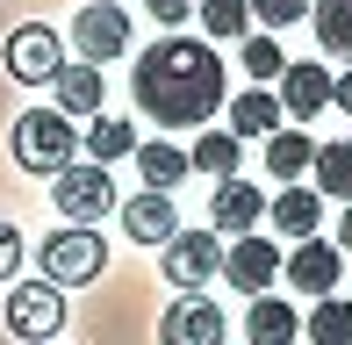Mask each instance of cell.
Segmentation results:
<instances>
[{
	"label": "cell",
	"instance_id": "52a82bcc",
	"mask_svg": "<svg viewBox=\"0 0 352 345\" xmlns=\"http://www.w3.org/2000/svg\"><path fill=\"white\" fill-rule=\"evenodd\" d=\"M72 43H79V58H87V65L122 58V51H130V14H122V0H94V8H79Z\"/></svg>",
	"mask_w": 352,
	"mask_h": 345
},
{
	"label": "cell",
	"instance_id": "e0dca14e",
	"mask_svg": "<svg viewBox=\"0 0 352 345\" xmlns=\"http://www.w3.org/2000/svg\"><path fill=\"white\" fill-rule=\"evenodd\" d=\"M287 122V108H280V93H266V87H245L230 101V137H274Z\"/></svg>",
	"mask_w": 352,
	"mask_h": 345
},
{
	"label": "cell",
	"instance_id": "83f0119b",
	"mask_svg": "<svg viewBox=\"0 0 352 345\" xmlns=\"http://www.w3.org/2000/svg\"><path fill=\"white\" fill-rule=\"evenodd\" d=\"M316 0H252V22H266V29H287V22H302Z\"/></svg>",
	"mask_w": 352,
	"mask_h": 345
},
{
	"label": "cell",
	"instance_id": "f546056e",
	"mask_svg": "<svg viewBox=\"0 0 352 345\" xmlns=\"http://www.w3.org/2000/svg\"><path fill=\"white\" fill-rule=\"evenodd\" d=\"M144 8H151V14H158V22H166V29H180V22H187V14H195V0H144Z\"/></svg>",
	"mask_w": 352,
	"mask_h": 345
},
{
	"label": "cell",
	"instance_id": "9a60e30c",
	"mask_svg": "<svg viewBox=\"0 0 352 345\" xmlns=\"http://www.w3.org/2000/svg\"><path fill=\"white\" fill-rule=\"evenodd\" d=\"M266 216H274L280 238H316V230H324V194H316V187H280V194L266 201Z\"/></svg>",
	"mask_w": 352,
	"mask_h": 345
},
{
	"label": "cell",
	"instance_id": "6da1fadb",
	"mask_svg": "<svg viewBox=\"0 0 352 345\" xmlns=\"http://www.w3.org/2000/svg\"><path fill=\"white\" fill-rule=\"evenodd\" d=\"M130 93L144 108V122H166V130H195L230 101V72H223L216 43L201 36H158L151 51H137L130 65Z\"/></svg>",
	"mask_w": 352,
	"mask_h": 345
},
{
	"label": "cell",
	"instance_id": "5bb4252c",
	"mask_svg": "<svg viewBox=\"0 0 352 345\" xmlns=\"http://www.w3.org/2000/svg\"><path fill=\"white\" fill-rule=\"evenodd\" d=\"M122 230H130L137 245H166L173 230H180V209H173V194H158V187L130 194V201H122Z\"/></svg>",
	"mask_w": 352,
	"mask_h": 345
},
{
	"label": "cell",
	"instance_id": "5b68a950",
	"mask_svg": "<svg viewBox=\"0 0 352 345\" xmlns=\"http://www.w3.org/2000/svg\"><path fill=\"white\" fill-rule=\"evenodd\" d=\"M158 266H166V280L180 295H201L223 274V238L216 230H173V238L158 245Z\"/></svg>",
	"mask_w": 352,
	"mask_h": 345
},
{
	"label": "cell",
	"instance_id": "7a4b0ae2",
	"mask_svg": "<svg viewBox=\"0 0 352 345\" xmlns=\"http://www.w3.org/2000/svg\"><path fill=\"white\" fill-rule=\"evenodd\" d=\"M79 159V130L72 115H58V108H29V115H14V166L22 172H43L51 180L58 166Z\"/></svg>",
	"mask_w": 352,
	"mask_h": 345
},
{
	"label": "cell",
	"instance_id": "8992f818",
	"mask_svg": "<svg viewBox=\"0 0 352 345\" xmlns=\"http://www.w3.org/2000/svg\"><path fill=\"white\" fill-rule=\"evenodd\" d=\"M8 331L29 345H51L65 331V288L58 280H14L8 288Z\"/></svg>",
	"mask_w": 352,
	"mask_h": 345
},
{
	"label": "cell",
	"instance_id": "4316f807",
	"mask_svg": "<svg viewBox=\"0 0 352 345\" xmlns=\"http://www.w3.org/2000/svg\"><path fill=\"white\" fill-rule=\"evenodd\" d=\"M237 65H245L252 87H274L280 72H287V51H280L274 36H237Z\"/></svg>",
	"mask_w": 352,
	"mask_h": 345
},
{
	"label": "cell",
	"instance_id": "30bf717a",
	"mask_svg": "<svg viewBox=\"0 0 352 345\" xmlns=\"http://www.w3.org/2000/svg\"><path fill=\"white\" fill-rule=\"evenodd\" d=\"M223 274H230V288H237V295H266V288L280 280V245H274V238H252V230H245V238L223 245Z\"/></svg>",
	"mask_w": 352,
	"mask_h": 345
},
{
	"label": "cell",
	"instance_id": "44dd1931",
	"mask_svg": "<svg viewBox=\"0 0 352 345\" xmlns=\"http://www.w3.org/2000/svg\"><path fill=\"white\" fill-rule=\"evenodd\" d=\"M237 159H245V137H230V130H201V137H195V151H187V166L209 172V180H230Z\"/></svg>",
	"mask_w": 352,
	"mask_h": 345
},
{
	"label": "cell",
	"instance_id": "2e32d148",
	"mask_svg": "<svg viewBox=\"0 0 352 345\" xmlns=\"http://www.w3.org/2000/svg\"><path fill=\"white\" fill-rule=\"evenodd\" d=\"M245 338H252V345H295V338H302L295 302H280V295H252V309H245Z\"/></svg>",
	"mask_w": 352,
	"mask_h": 345
},
{
	"label": "cell",
	"instance_id": "cb8c5ba5",
	"mask_svg": "<svg viewBox=\"0 0 352 345\" xmlns=\"http://www.w3.org/2000/svg\"><path fill=\"white\" fill-rule=\"evenodd\" d=\"M201 29H209V43H237L252 36V0H195Z\"/></svg>",
	"mask_w": 352,
	"mask_h": 345
},
{
	"label": "cell",
	"instance_id": "603a6c76",
	"mask_svg": "<svg viewBox=\"0 0 352 345\" xmlns=\"http://www.w3.org/2000/svg\"><path fill=\"white\" fill-rule=\"evenodd\" d=\"M79 151H87L94 166H116V159H130V151H137V122H116V115H101L87 137H79Z\"/></svg>",
	"mask_w": 352,
	"mask_h": 345
},
{
	"label": "cell",
	"instance_id": "8fae6325",
	"mask_svg": "<svg viewBox=\"0 0 352 345\" xmlns=\"http://www.w3.org/2000/svg\"><path fill=\"white\" fill-rule=\"evenodd\" d=\"M158 345H223V309L209 295H173V309L158 317Z\"/></svg>",
	"mask_w": 352,
	"mask_h": 345
},
{
	"label": "cell",
	"instance_id": "277c9868",
	"mask_svg": "<svg viewBox=\"0 0 352 345\" xmlns=\"http://www.w3.org/2000/svg\"><path fill=\"white\" fill-rule=\"evenodd\" d=\"M51 201H58V216H65V223H101V216L116 209V180H108V166L72 159V166L51 172Z\"/></svg>",
	"mask_w": 352,
	"mask_h": 345
},
{
	"label": "cell",
	"instance_id": "d4e9b609",
	"mask_svg": "<svg viewBox=\"0 0 352 345\" xmlns=\"http://www.w3.org/2000/svg\"><path fill=\"white\" fill-rule=\"evenodd\" d=\"M309 22H316V43H324V58H352V0H316Z\"/></svg>",
	"mask_w": 352,
	"mask_h": 345
},
{
	"label": "cell",
	"instance_id": "d6986e66",
	"mask_svg": "<svg viewBox=\"0 0 352 345\" xmlns=\"http://www.w3.org/2000/svg\"><path fill=\"white\" fill-rule=\"evenodd\" d=\"M302 338L309 345H352V295H316V309L302 317Z\"/></svg>",
	"mask_w": 352,
	"mask_h": 345
},
{
	"label": "cell",
	"instance_id": "ba28073f",
	"mask_svg": "<svg viewBox=\"0 0 352 345\" xmlns=\"http://www.w3.org/2000/svg\"><path fill=\"white\" fill-rule=\"evenodd\" d=\"M280 274H287L295 295H331L345 280V252H338V238H302L295 252L280 259Z\"/></svg>",
	"mask_w": 352,
	"mask_h": 345
},
{
	"label": "cell",
	"instance_id": "484cf974",
	"mask_svg": "<svg viewBox=\"0 0 352 345\" xmlns=\"http://www.w3.org/2000/svg\"><path fill=\"white\" fill-rule=\"evenodd\" d=\"M316 194H331V201H352V144H316Z\"/></svg>",
	"mask_w": 352,
	"mask_h": 345
},
{
	"label": "cell",
	"instance_id": "3957f363",
	"mask_svg": "<svg viewBox=\"0 0 352 345\" xmlns=\"http://www.w3.org/2000/svg\"><path fill=\"white\" fill-rule=\"evenodd\" d=\"M36 266H43V280H58V288H79V280H94L108 266V238L94 223H65L58 238H43Z\"/></svg>",
	"mask_w": 352,
	"mask_h": 345
},
{
	"label": "cell",
	"instance_id": "9c48e42d",
	"mask_svg": "<svg viewBox=\"0 0 352 345\" xmlns=\"http://www.w3.org/2000/svg\"><path fill=\"white\" fill-rule=\"evenodd\" d=\"M58 65H65V51H58V29H43V22H22L8 36V72L22 87H51L58 80Z\"/></svg>",
	"mask_w": 352,
	"mask_h": 345
},
{
	"label": "cell",
	"instance_id": "7402d4cb",
	"mask_svg": "<svg viewBox=\"0 0 352 345\" xmlns=\"http://www.w3.org/2000/svg\"><path fill=\"white\" fill-rule=\"evenodd\" d=\"M130 159H137V172H144V187H158V194H173V187H180L187 172H195L180 144H137Z\"/></svg>",
	"mask_w": 352,
	"mask_h": 345
},
{
	"label": "cell",
	"instance_id": "7c38bea8",
	"mask_svg": "<svg viewBox=\"0 0 352 345\" xmlns=\"http://www.w3.org/2000/svg\"><path fill=\"white\" fill-rule=\"evenodd\" d=\"M266 223V194L252 180H216V201H209V230L216 238H245V230H259Z\"/></svg>",
	"mask_w": 352,
	"mask_h": 345
},
{
	"label": "cell",
	"instance_id": "4fadbf2b",
	"mask_svg": "<svg viewBox=\"0 0 352 345\" xmlns=\"http://www.w3.org/2000/svg\"><path fill=\"white\" fill-rule=\"evenodd\" d=\"M280 108H287V122L324 115V108H331V65H295V58H287V72H280Z\"/></svg>",
	"mask_w": 352,
	"mask_h": 345
},
{
	"label": "cell",
	"instance_id": "f1b7e54d",
	"mask_svg": "<svg viewBox=\"0 0 352 345\" xmlns=\"http://www.w3.org/2000/svg\"><path fill=\"white\" fill-rule=\"evenodd\" d=\"M14 266H22V230L0 223V280H14Z\"/></svg>",
	"mask_w": 352,
	"mask_h": 345
},
{
	"label": "cell",
	"instance_id": "ffe728a7",
	"mask_svg": "<svg viewBox=\"0 0 352 345\" xmlns=\"http://www.w3.org/2000/svg\"><path fill=\"white\" fill-rule=\"evenodd\" d=\"M309 159H316V144L295 130V122H280V130L266 137V172H274V180H302V172H309Z\"/></svg>",
	"mask_w": 352,
	"mask_h": 345
},
{
	"label": "cell",
	"instance_id": "1f68e13d",
	"mask_svg": "<svg viewBox=\"0 0 352 345\" xmlns=\"http://www.w3.org/2000/svg\"><path fill=\"white\" fill-rule=\"evenodd\" d=\"M338 252H352V201H345V216H338Z\"/></svg>",
	"mask_w": 352,
	"mask_h": 345
},
{
	"label": "cell",
	"instance_id": "ac0fdd59",
	"mask_svg": "<svg viewBox=\"0 0 352 345\" xmlns=\"http://www.w3.org/2000/svg\"><path fill=\"white\" fill-rule=\"evenodd\" d=\"M58 115H101V65H58Z\"/></svg>",
	"mask_w": 352,
	"mask_h": 345
},
{
	"label": "cell",
	"instance_id": "d6a6232c",
	"mask_svg": "<svg viewBox=\"0 0 352 345\" xmlns=\"http://www.w3.org/2000/svg\"><path fill=\"white\" fill-rule=\"evenodd\" d=\"M51 345H58V338H51Z\"/></svg>",
	"mask_w": 352,
	"mask_h": 345
},
{
	"label": "cell",
	"instance_id": "4dcf8cb0",
	"mask_svg": "<svg viewBox=\"0 0 352 345\" xmlns=\"http://www.w3.org/2000/svg\"><path fill=\"white\" fill-rule=\"evenodd\" d=\"M331 108H345V115H352V65L338 72V80H331Z\"/></svg>",
	"mask_w": 352,
	"mask_h": 345
}]
</instances>
